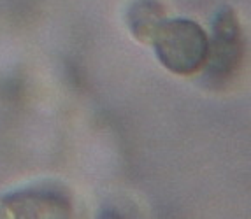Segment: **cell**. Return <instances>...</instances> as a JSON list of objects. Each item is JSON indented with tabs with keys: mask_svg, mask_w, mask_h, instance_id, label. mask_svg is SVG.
I'll return each instance as SVG.
<instances>
[{
	"mask_svg": "<svg viewBox=\"0 0 251 219\" xmlns=\"http://www.w3.org/2000/svg\"><path fill=\"white\" fill-rule=\"evenodd\" d=\"M158 62L172 74L192 76L202 70L207 55V34L188 18H165L151 39Z\"/></svg>",
	"mask_w": 251,
	"mask_h": 219,
	"instance_id": "1",
	"label": "cell"
},
{
	"mask_svg": "<svg viewBox=\"0 0 251 219\" xmlns=\"http://www.w3.org/2000/svg\"><path fill=\"white\" fill-rule=\"evenodd\" d=\"M244 60V34L232 7H222L211 23L207 35V55L202 72L214 88L230 85L241 72Z\"/></svg>",
	"mask_w": 251,
	"mask_h": 219,
	"instance_id": "2",
	"label": "cell"
},
{
	"mask_svg": "<svg viewBox=\"0 0 251 219\" xmlns=\"http://www.w3.org/2000/svg\"><path fill=\"white\" fill-rule=\"evenodd\" d=\"M0 207L11 218H71L72 197L62 184L41 182L11 191Z\"/></svg>",
	"mask_w": 251,
	"mask_h": 219,
	"instance_id": "3",
	"label": "cell"
},
{
	"mask_svg": "<svg viewBox=\"0 0 251 219\" xmlns=\"http://www.w3.org/2000/svg\"><path fill=\"white\" fill-rule=\"evenodd\" d=\"M165 20V7L160 0H135L126 13L130 34L139 43H151L160 23Z\"/></svg>",
	"mask_w": 251,
	"mask_h": 219,
	"instance_id": "4",
	"label": "cell"
}]
</instances>
